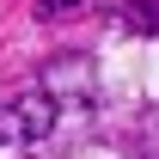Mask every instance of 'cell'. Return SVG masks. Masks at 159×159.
<instances>
[{
	"label": "cell",
	"mask_w": 159,
	"mask_h": 159,
	"mask_svg": "<svg viewBox=\"0 0 159 159\" xmlns=\"http://www.w3.org/2000/svg\"><path fill=\"white\" fill-rule=\"evenodd\" d=\"M43 86L55 92V104H61V110H67V104H80V110H86V104L98 98V92H92V74H86V61H80V55L49 61V67H43Z\"/></svg>",
	"instance_id": "2"
},
{
	"label": "cell",
	"mask_w": 159,
	"mask_h": 159,
	"mask_svg": "<svg viewBox=\"0 0 159 159\" xmlns=\"http://www.w3.org/2000/svg\"><path fill=\"white\" fill-rule=\"evenodd\" d=\"M74 6H80V0H37L43 19H61V12H74Z\"/></svg>",
	"instance_id": "4"
},
{
	"label": "cell",
	"mask_w": 159,
	"mask_h": 159,
	"mask_svg": "<svg viewBox=\"0 0 159 159\" xmlns=\"http://www.w3.org/2000/svg\"><path fill=\"white\" fill-rule=\"evenodd\" d=\"M55 122H61V104L37 80V86H25V92H12L0 104V147H37V141L55 135Z\"/></svg>",
	"instance_id": "1"
},
{
	"label": "cell",
	"mask_w": 159,
	"mask_h": 159,
	"mask_svg": "<svg viewBox=\"0 0 159 159\" xmlns=\"http://www.w3.org/2000/svg\"><path fill=\"white\" fill-rule=\"evenodd\" d=\"M129 25H135V31H159V0H135Z\"/></svg>",
	"instance_id": "3"
}]
</instances>
